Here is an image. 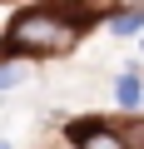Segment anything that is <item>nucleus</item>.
<instances>
[{
  "label": "nucleus",
  "instance_id": "obj_2",
  "mask_svg": "<svg viewBox=\"0 0 144 149\" xmlns=\"http://www.w3.org/2000/svg\"><path fill=\"white\" fill-rule=\"evenodd\" d=\"M109 30H114V35H139V30H144V5H134V10H114Z\"/></svg>",
  "mask_w": 144,
  "mask_h": 149
},
{
  "label": "nucleus",
  "instance_id": "obj_6",
  "mask_svg": "<svg viewBox=\"0 0 144 149\" xmlns=\"http://www.w3.org/2000/svg\"><path fill=\"white\" fill-rule=\"evenodd\" d=\"M0 149H10V144H0Z\"/></svg>",
  "mask_w": 144,
  "mask_h": 149
},
{
  "label": "nucleus",
  "instance_id": "obj_5",
  "mask_svg": "<svg viewBox=\"0 0 144 149\" xmlns=\"http://www.w3.org/2000/svg\"><path fill=\"white\" fill-rule=\"evenodd\" d=\"M25 80V70H0V90H10V85H20Z\"/></svg>",
  "mask_w": 144,
  "mask_h": 149
},
{
  "label": "nucleus",
  "instance_id": "obj_4",
  "mask_svg": "<svg viewBox=\"0 0 144 149\" xmlns=\"http://www.w3.org/2000/svg\"><path fill=\"white\" fill-rule=\"evenodd\" d=\"M139 95H144L139 74H119V85H114V100H119L124 109H134V104H139Z\"/></svg>",
  "mask_w": 144,
  "mask_h": 149
},
{
  "label": "nucleus",
  "instance_id": "obj_3",
  "mask_svg": "<svg viewBox=\"0 0 144 149\" xmlns=\"http://www.w3.org/2000/svg\"><path fill=\"white\" fill-rule=\"evenodd\" d=\"M75 149H129V144H124V139H119L114 129H104V124H99V129H95V134H85V139H80Z\"/></svg>",
  "mask_w": 144,
  "mask_h": 149
},
{
  "label": "nucleus",
  "instance_id": "obj_1",
  "mask_svg": "<svg viewBox=\"0 0 144 149\" xmlns=\"http://www.w3.org/2000/svg\"><path fill=\"white\" fill-rule=\"evenodd\" d=\"M75 40H80V25H70L60 10H25L5 30L0 50H10V55H65V50H75Z\"/></svg>",
  "mask_w": 144,
  "mask_h": 149
}]
</instances>
